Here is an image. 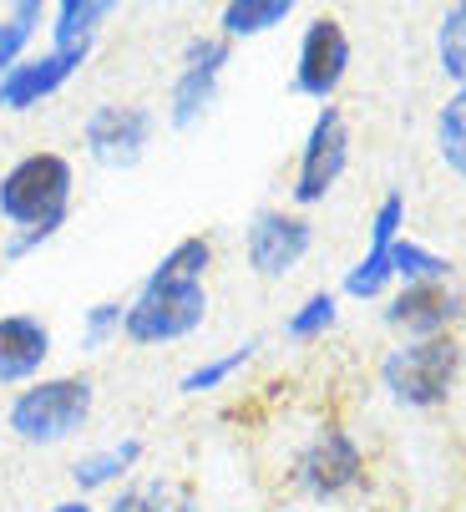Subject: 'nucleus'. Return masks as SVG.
<instances>
[{
  "label": "nucleus",
  "mask_w": 466,
  "mask_h": 512,
  "mask_svg": "<svg viewBox=\"0 0 466 512\" xmlns=\"http://www.w3.org/2000/svg\"><path fill=\"white\" fill-rule=\"evenodd\" d=\"M446 259H436V254H426L421 244H411V239H396L391 244V274L396 279H406V284H446Z\"/></svg>",
  "instance_id": "21"
},
{
  "label": "nucleus",
  "mask_w": 466,
  "mask_h": 512,
  "mask_svg": "<svg viewBox=\"0 0 466 512\" xmlns=\"http://www.w3.org/2000/svg\"><path fill=\"white\" fill-rule=\"evenodd\" d=\"M345 66H350V36H345V26L335 16H320L299 41L294 87L304 97H315V102H330L335 87L345 82Z\"/></svg>",
  "instance_id": "9"
},
{
  "label": "nucleus",
  "mask_w": 466,
  "mask_h": 512,
  "mask_svg": "<svg viewBox=\"0 0 466 512\" xmlns=\"http://www.w3.org/2000/svg\"><path fill=\"white\" fill-rule=\"evenodd\" d=\"M82 137H87V153L102 168H132L152 142V112L137 102H102V107H92Z\"/></svg>",
  "instance_id": "7"
},
{
  "label": "nucleus",
  "mask_w": 466,
  "mask_h": 512,
  "mask_svg": "<svg viewBox=\"0 0 466 512\" xmlns=\"http://www.w3.org/2000/svg\"><path fill=\"white\" fill-rule=\"evenodd\" d=\"M71 188H76V178H71V163L61 153H31L0 178V213H6V224L21 229L6 244V259H21L66 229Z\"/></svg>",
  "instance_id": "2"
},
{
  "label": "nucleus",
  "mask_w": 466,
  "mask_h": 512,
  "mask_svg": "<svg viewBox=\"0 0 466 512\" xmlns=\"http://www.w3.org/2000/svg\"><path fill=\"white\" fill-rule=\"evenodd\" d=\"M76 66H82V61H76V56H61V51L16 61L6 77H0V112H26V107L46 102L51 92H61V87L71 82Z\"/></svg>",
  "instance_id": "11"
},
{
  "label": "nucleus",
  "mask_w": 466,
  "mask_h": 512,
  "mask_svg": "<svg viewBox=\"0 0 466 512\" xmlns=\"http://www.w3.org/2000/svg\"><path fill=\"white\" fill-rule=\"evenodd\" d=\"M396 274H391V249H370L350 274H345V295H355V300H370V295H380L385 284H391Z\"/></svg>",
  "instance_id": "23"
},
{
  "label": "nucleus",
  "mask_w": 466,
  "mask_h": 512,
  "mask_svg": "<svg viewBox=\"0 0 466 512\" xmlns=\"http://www.w3.org/2000/svg\"><path fill=\"white\" fill-rule=\"evenodd\" d=\"M436 153L451 173L466 178V87L456 97H446V107L436 117Z\"/></svg>",
  "instance_id": "18"
},
{
  "label": "nucleus",
  "mask_w": 466,
  "mask_h": 512,
  "mask_svg": "<svg viewBox=\"0 0 466 512\" xmlns=\"http://www.w3.org/2000/svg\"><path fill=\"white\" fill-rule=\"evenodd\" d=\"M456 371H461V345L451 335H436V340H411L391 350L380 365V381L401 406H436L451 396Z\"/></svg>",
  "instance_id": "4"
},
{
  "label": "nucleus",
  "mask_w": 466,
  "mask_h": 512,
  "mask_svg": "<svg viewBox=\"0 0 466 512\" xmlns=\"http://www.w3.org/2000/svg\"><path fill=\"white\" fill-rule=\"evenodd\" d=\"M51 355V330L36 315H0V381H31Z\"/></svg>",
  "instance_id": "13"
},
{
  "label": "nucleus",
  "mask_w": 466,
  "mask_h": 512,
  "mask_svg": "<svg viewBox=\"0 0 466 512\" xmlns=\"http://www.w3.org/2000/svg\"><path fill=\"white\" fill-rule=\"evenodd\" d=\"M208 264H213V244L203 234L178 239L163 264L147 274V284L137 289V300L127 305L122 335L137 345H168L193 335L208 320Z\"/></svg>",
  "instance_id": "1"
},
{
  "label": "nucleus",
  "mask_w": 466,
  "mask_h": 512,
  "mask_svg": "<svg viewBox=\"0 0 466 512\" xmlns=\"http://www.w3.org/2000/svg\"><path fill=\"white\" fill-rule=\"evenodd\" d=\"M350 163V127H345V112L340 107H320L315 127L304 137V153H299V173H294V198L299 203H320L340 173Z\"/></svg>",
  "instance_id": "6"
},
{
  "label": "nucleus",
  "mask_w": 466,
  "mask_h": 512,
  "mask_svg": "<svg viewBox=\"0 0 466 512\" xmlns=\"http://www.w3.org/2000/svg\"><path fill=\"white\" fill-rule=\"evenodd\" d=\"M461 315V300L451 295L446 284H406L401 300L385 310V320H391L396 330L416 335V340H436L446 335V325Z\"/></svg>",
  "instance_id": "12"
},
{
  "label": "nucleus",
  "mask_w": 466,
  "mask_h": 512,
  "mask_svg": "<svg viewBox=\"0 0 466 512\" xmlns=\"http://www.w3.org/2000/svg\"><path fill=\"white\" fill-rule=\"evenodd\" d=\"M112 16V6L107 0H61L56 6V26H51V51H61V56H76V61H87L92 56V46H97V31H102V21Z\"/></svg>",
  "instance_id": "14"
},
{
  "label": "nucleus",
  "mask_w": 466,
  "mask_h": 512,
  "mask_svg": "<svg viewBox=\"0 0 466 512\" xmlns=\"http://www.w3.org/2000/svg\"><path fill=\"white\" fill-rule=\"evenodd\" d=\"M41 16L46 11L36 6V0H21L11 16H0V77H6V71L21 61V51H26V41H31V31H36Z\"/></svg>",
  "instance_id": "22"
},
{
  "label": "nucleus",
  "mask_w": 466,
  "mask_h": 512,
  "mask_svg": "<svg viewBox=\"0 0 466 512\" xmlns=\"http://www.w3.org/2000/svg\"><path fill=\"white\" fill-rule=\"evenodd\" d=\"M92 416V381L87 376H51V381H31L16 401H11V431L21 442L51 447L66 442L71 431H82Z\"/></svg>",
  "instance_id": "3"
},
{
  "label": "nucleus",
  "mask_w": 466,
  "mask_h": 512,
  "mask_svg": "<svg viewBox=\"0 0 466 512\" xmlns=\"http://www.w3.org/2000/svg\"><path fill=\"white\" fill-rule=\"evenodd\" d=\"M107 512H193V487L188 482H173V477L132 482Z\"/></svg>",
  "instance_id": "16"
},
{
  "label": "nucleus",
  "mask_w": 466,
  "mask_h": 512,
  "mask_svg": "<svg viewBox=\"0 0 466 512\" xmlns=\"http://www.w3.org/2000/svg\"><path fill=\"white\" fill-rule=\"evenodd\" d=\"M254 350H259V340H244L239 350H228V355H218V360H203V365H193V371L178 381V391L183 396H203V391H218L233 371H244V365L254 360Z\"/></svg>",
  "instance_id": "19"
},
{
  "label": "nucleus",
  "mask_w": 466,
  "mask_h": 512,
  "mask_svg": "<svg viewBox=\"0 0 466 512\" xmlns=\"http://www.w3.org/2000/svg\"><path fill=\"white\" fill-rule=\"evenodd\" d=\"M401 224H406V198L401 193H391L380 208H375V224H370V249H391L396 244V234H401Z\"/></svg>",
  "instance_id": "25"
},
{
  "label": "nucleus",
  "mask_w": 466,
  "mask_h": 512,
  "mask_svg": "<svg viewBox=\"0 0 466 512\" xmlns=\"http://www.w3.org/2000/svg\"><path fill=\"white\" fill-rule=\"evenodd\" d=\"M335 325V295H309L299 315H289V335L294 340H315Z\"/></svg>",
  "instance_id": "24"
},
{
  "label": "nucleus",
  "mask_w": 466,
  "mask_h": 512,
  "mask_svg": "<svg viewBox=\"0 0 466 512\" xmlns=\"http://www.w3.org/2000/svg\"><path fill=\"white\" fill-rule=\"evenodd\" d=\"M51 512H92V507H87V497H71V502H56Z\"/></svg>",
  "instance_id": "27"
},
{
  "label": "nucleus",
  "mask_w": 466,
  "mask_h": 512,
  "mask_svg": "<svg viewBox=\"0 0 466 512\" xmlns=\"http://www.w3.org/2000/svg\"><path fill=\"white\" fill-rule=\"evenodd\" d=\"M436 56H441L446 77L466 87V0L441 16V26H436Z\"/></svg>",
  "instance_id": "20"
},
{
  "label": "nucleus",
  "mask_w": 466,
  "mask_h": 512,
  "mask_svg": "<svg viewBox=\"0 0 466 512\" xmlns=\"http://www.w3.org/2000/svg\"><path fill=\"white\" fill-rule=\"evenodd\" d=\"M122 320H127V305L122 300H102L87 310V345H102L107 335H122Z\"/></svg>",
  "instance_id": "26"
},
{
  "label": "nucleus",
  "mask_w": 466,
  "mask_h": 512,
  "mask_svg": "<svg viewBox=\"0 0 466 512\" xmlns=\"http://www.w3.org/2000/svg\"><path fill=\"white\" fill-rule=\"evenodd\" d=\"M137 462H142V442H137V436H127V442H117V447H107V452L82 457V462L71 467V482H76V492H97V487L127 477Z\"/></svg>",
  "instance_id": "15"
},
{
  "label": "nucleus",
  "mask_w": 466,
  "mask_h": 512,
  "mask_svg": "<svg viewBox=\"0 0 466 512\" xmlns=\"http://www.w3.org/2000/svg\"><path fill=\"white\" fill-rule=\"evenodd\" d=\"M223 61H228V41L223 36H193L183 46V71H178L173 97H168V122L173 127H188V122H198L213 107Z\"/></svg>",
  "instance_id": "8"
},
{
  "label": "nucleus",
  "mask_w": 466,
  "mask_h": 512,
  "mask_svg": "<svg viewBox=\"0 0 466 512\" xmlns=\"http://www.w3.org/2000/svg\"><path fill=\"white\" fill-rule=\"evenodd\" d=\"M289 0H228L223 6V36H259L269 26H284L289 21Z\"/></svg>",
  "instance_id": "17"
},
{
  "label": "nucleus",
  "mask_w": 466,
  "mask_h": 512,
  "mask_svg": "<svg viewBox=\"0 0 466 512\" xmlns=\"http://www.w3.org/2000/svg\"><path fill=\"white\" fill-rule=\"evenodd\" d=\"M309 244H315V234H309V224L299 213H284V208H264L254 224H249V264L264 274V279H279L289 274Z\"/></svg>",
  "instance_id": "10"
},
{
  "label": "nucleus",
  "mask_w": 466,
  "mask_h": 512,
  "mask_svg": "<svg viewBox=\"0 0 466 512\" xmlns=\"http://www.w3.org/2000/svg\"><path fill=\"white\" fill-rule=\"evenodd\" d=\"M360 477H365V452L350 442V431H340V426H320V436L294 462L299 492L320 497V502L345 497L350 487H360Z\"/></svg>",
  "instance_id": "5"
}]
</instances>
